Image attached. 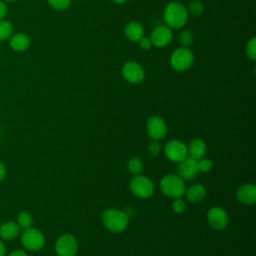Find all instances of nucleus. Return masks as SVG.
Wrapping results in <instances>:
<instances>
[{"mask_svg":"<svg viewBox=\"0 0 256 256\" xmlns=\"http://www.w3.org/2000/svg\"><path fill=\"white\" fill-rule=\"evenodd\" d=\"M187 8L180 2L172 1L164 9V21L169 28H181L188 20Z\"/></svg>","mask_w":256,"mask_h":256,"instance_id":"nucleus-1","label":"nucleus"},{"mask_svg":"<svg viewBox=\"0 0 256 256\" xmlns=\"http://www.w3.org/2000/svg\"><path fill=\"white\" fill-rule=\"evenodd\" d=\"M102 221L108 230L118 233L126 229L129 222V217L123 211L117 209H107L102 215Z\"/></svg>","mask_w":256,"mask_h":256,"instance_id":"nucleus-2","label":"nucleus"},{"mask_svg":"<svg viewBox=\"0 0 256 256\" xmlns=\"http://www.w3.org/2000/svg\"><path fill=\"white\" fill-rule=\"evenodd\" d=\"M162 192L171 198H181L185 191L184 180L178 175L168 174L160 181Z\"/></svg>","mask_w":256,"mask_h":256,"instance_id":"nucleus-3","label":"nucleus"},{"mask_svg":"<svg viewBox=\"0 0 256 256\" xmlns=\"http://www.w3.org/2000/svg\"><path fill=\"white\" fill-rule=\"evenodd\" d=\"M194 62V54L187 47L176 49L170 58V64L176 71H185L189 69Z\"/></svg>","mask_w":256,"mask_h":256,"instance_id":"nucleus-4","label":"nucleus"},{"mask_svg":"<svg viewBox=\"0 0 256 256\" xmlns=\"http://www.w3.org/2000/svg\"><path fill=\"white\" fill-rule=\"evenodd\" d=\"M130 190L140 198H149L154 193V184L149 178L136 175L130 181Z\"/></svg>","mask_w":256,"mask_h":256,"instance_id":"nucleus-5","label":"nucleus"},{"mask_svg":"<svg viewBox=\"0 0 256 256\" xmlns=\"http://www.w3.org/2000/svg\"><path fill=\"white\" fill-rule=\"evenodd\" d=\"M21 242L23 246L31 251L39 250L43 247L45 239L41 231L35 228H27L21 235Z\"/></svg>","mask_w":256,"mask_h":256,"instance_id":"nucleus-6","label":"nucleus"},{"mask_svg":"<svg viewBox=\"0 0 256 256\" xmlns=\"http://www.w3.org/2000/svg\"><path fill=\"white\" fill-rule=\"evenodd\" d=\"M122 76L126 81L136 84L144 79L145 71L138 62L128 61L122 67Z\"/></svg>","mask_w":256,"mask_h":256,"instance_id":"nucleus-7","label":"nucleus"},{"mask_svg":"<svg viewBox=\"0 0 256 256\" xmlns=\"http://www.w3.org/2000/svg\"><path fill=\"white\" fill-rule=\"evenodd\" d=\"M55 250L58 256H75L77 252V241L72 235L64 234L57 239Z\"/></svg>","mask_w":256,"mask_h":256,"instance_id":"nucleus-8","label":"nucleus"},{"mask_svg":"<svg viewBox=\"0 0 256 256\" xmlns=\"http://www.w3.org/2000/svg\"><path fill=\"white\" fill-rule=\"evenodd\" d=\"M164 151L166 157L174 162H180L187 157V147L179 140L169 141L165 145Z\"/></svg>","mask_w":256,"mask_h":256,"instance_id":"nucleus-9","label":"nucleus"},{"mask_svg":"<svg viewBox=\"0 0 256 256\" xmlns=\"http://www.w3.org/2000/svg\"><path fill=\"white\" fill-rule=\"evenodd\" d=\"M173 38V33L167 25L157 26L151 33L150 40L155 47H165L168 45Z\"/></svg>","mask_w":256,"mask_h":256,"instance_id":"nucleus-10","label":"nucleus"},{"mask_svg":"<svg viewBox=\"0 0 256 256\" xmlns=\"http://www.w3.org/2000/svg\"><path fill=\"white\" fill-rule=\"evenodd\" d=\"M209 225L215 230H222L228 224V215L221 207H213L207 214Z\"/></svg>","mask_w":256,"mask_h":256,"instance_id":"nucleus-11","label":"nucleus"},{"mask_svg":"<svg viewBox=\"0 0 256 256\" xmlns=\"http://www.w3.org/2000/svg\"><path fill=\"white\" fill-rule=\"evenodd\" d=\"M147 131L153 140L162 139L167 132V126L160 116H152L147 122Z\"/></svg>","mask_w":256,"mask_h":256,"instance_id":"nucleus-12","label":"nucleus"},{"mask_svg":"<svg viewBox=\"0 0 256 256\" xmlns=\"http://www.w3.org/2000/svg\"><path fill=\"white\" fill-rule=\"evenodd\" d=\"M178 163H179L177 166L178 176L180 178H182L183 180L184 179H192L199 172L198 166H197V160H195L191 157H186Z\"/></svg>","mask_w":256,"mask_h":256,"instance_id":"nucleus-13","label":"nucleus"},{"mask_svg":"<svg viewBox=\"0 0 256 256\" xmlns=\"http://www.w3.org/2000/svg\"><path fill=\"white\" fill-rule=\"evenodd\" d=\"M238 200L246 205H251L256 201V187L253 184H244L237 191Z\"/></svg>","mask_w":256,"mask_h":256,"instance_id":"nucleus-14","label":"nucleus"},{"mask_svg":"<svg viewBox=\"0 0 256 256\" xmlns=\"http://www.w3.org/2000/svg\"><path fill=\"white\" fill-rule=\"evenodd\" d=\"M125 36L132 42H138L144 36V28L141 23L131 21L125 26Z\"/></svg>","mask_w":256,"mask_h":256,"instance_id":"nucleus-15","label":"nucleus"},{"mask_svg":"<svg viewBox=\"0 0 256 256\" xmlns=\"http://www.w3.org/2000/svg\"><path fill=\"white\" fill-rule=\"evenodd\" d=\"M206 153V144L201 139H193L189 146L187 147V154H189V157L199 160L201 159Z\"/></svg>","mask_w":256,"mask_h":256,"instance_id":"nucleus-16","label":"nucleus"},{"mask_svg":"<svg viewBox=\"0 0 256 256\" xmlns=\"http://www.w3.org/2000/svg\"><path fill=\"white\" fill-rule=\"evenodd\" d=\"M30 43H31L30 38L24 33L14 34L10 38V47L14 51H18V52L24 51L30 46Z\"/></svg>","mask_w":256,"mask_h":256,"instance_id":"nucleus-17","label":"nucleus"},{"mask_svg":"<svg viewBox=\"0 0 256 256\" xmlns=\"http://www.w3.org/2000/svg\"><path fill=\"white\" fill-rule=\"evenodd\" d=\"M20 226L16 222H5L0 226V236L6 240L14 239L18 236Z\"/></svg>","mask_w":256,"mask_h":256,"instance_id":"nucleus-18","label":"nucleus"},{"mask_svg":"<svg viewBox=\"0 0 256 256\" xmlns=\"http://www.w3.org/2000/svg\"><path fill=\"white\" fill-rule=\"evenodd\" d=\"M187 199L190 202H199L202 199H204V197L206 196V189L203 185L201 184H195L192 185L191 187H189V189L187 190L186 193Z\"/></svg>","mask_w":256,"mask_h":256,"instance_id":"nucleus-19","label":"nucleus"},{"mask_svg":"<svg viewBox=\"0 0 256 256\" xmlns=\"http://www.w3.org/2000/svg\"><path fill=\"white\" fill-rule=\"evenodd\" d=\"M13 32L12 23L8 20H0V41H5L9 39Z\"/></svg>","mask_w":256,"mask_h":256,"instance_id":"nucleus-20","label":"nucleus"},{"mask_svg":"<svg viewBox=\"0 0 256 256\" xmlns=\"http://www.w3.org/2000/svg\"><path fill=\"white\" fill-rule=\"evenodd\" d=\"M17 223L21 228L27 229L29 227H31L32 223H33V219L30 213L26 212V211H22L18 214L17 217Z\"/></svg>","mask_w":256,"mask_h":256,"instance_id":"nucleus-21","label":"nucleus"},{"mask_svg":"<svg viewBox=\"0 0 256 256\" xmlns=\"http://www.w3.org/2000/svg\"><path fill=\"white\" fill-rule=\"evenodd\" d=\"M204 7L203 4L199 0H192V2L189 4V7L187 9L188 14H191L194 17H198L203 13Z\"/></svg>","mask_w":256,"mask_h":256,"instance_id":"nucleus-22","label":"nucleus"},{"mask_svg":"<svg viewBox=\"0 0 256 256\" xmlns=\"http://www.w3.org/2000/svg\"><path fill=\"white\" fill-rule=\"evenodd\" d=\"M128 170L132 173V174H135V175H138L141 173L142 169H143V165H142V162L139 158L137 157H133L131 158L129 161H128Z\"/></svg>","mask_w":256,"mask_h":256,"instance_id":"nucleus-23","label":"nucleus"},{"mask_svg":"<svg viewBox=\"0 0 256 256\" xmlns=\"http://www.w3.org/2000/svg\"><path fill=\"white\" fill-rule=\"evenodd\" d=\"M178 40L182 47H188L193 42V35L189 30H182L178 36Z\"/></svg>","mask_w":256,"mask_h":256,"instance_id":"nucleus-24","label":"nucleus"},{"mask_svg":"<svg viewBox=\"0 0 256 256\" xmlns=\"http://www.w3.org/2000/svg\"><path fill=\"white\" fill-rule=\"evenodd\" d=\"M246 56L253 61L256 59V38L255 37H252L246 45Z\"/></svg>","mask_w":256,"mask_h":256,"instance_id":"nucleus-25","label":"nucleus"},{"mask_svg":"<svg viewBox=\"0 0 256 256\" xmlns=\"http://www.w3.org/2000/svg\"><path fill=\"white\" fill-rule=\"evenodd\" d=\"M47 1L52 8L60 11L67 9L71 4V0H47Z\"/></svg>","mask_w":256,"mask_h":256,"instance_id":"nucleus-26","label":"nucleus"},{"mask_svg":"<svg viewBox=\"0 0 256 256\" xmlns=\"http://www.w3.org/2000/svg\"><path fill=\"white\" fill-rule=\"evenodd\" d=\"M198 170L201 172H209L212 169V162L209 159H199L197 160Z\"/></svg>","mask_w":256,"mask_h":256,"instance_id":"nucleus-27","label":"nucleus"},{"mask_svg":"<svg viewBox=\"0 0 256 256\" xmlns=\"http://www.w3.org/2000/svg\"><path fill=\"white\" fill-rule=\"evenodd\" d=\"M172 208H173L174 212L180 214V213L184 212L186 205H185V202L181 198H175V201L172 204Z\"/></svg>","mask_w":256,"mask_h":256,"instance_id":"nucleus-28","label":"nucleus"},{"mask_svg":"<svg viewBox=\"0 0 256 256\" xmlns=\"http://www.w3.org/2000/svg\"><path fill=\"white\" fill-rule=\"evenodd\" d=\"M148 150H149V153H150L151 156H157V155L160 153L161 145H160V143H159L157 140H153V141L149 144Z\"/></svg>","mask_w":256,"mask_h":256,"instance_id":"nucleus-29","label":"nucleus"},{"mask_svg":"<svg viewBox=\"0 0 256 256\" xmlns=\"http://www.w3.org/2000/svg\"><path fill=\"white\" fill-rule=\"evenodd\" d=\"M138 43H139L140 48L143 49V50H149L152 46L150 38H147V37H144V36L138 41Z\"/></svg>","mask_w":256,"mask_h":256,"instance_id":"nucleus-30","label":"nucleus"},{"mask_svg":"<svg viewBox=\"0 0 256 256\" xmlns=\"http://www.w3.org/2000/svg\"><path fill=\"white\" fill-rule=\"evenodd\" d=\"M7 14V6L6 4L0 0V20H3Z\"/></svg>","mask_w":256,"mask_h":256,"instance_id":"nucleus-31","label":"nucleus"},{"mask_svg":"<svg viewBox=\"0 0 256 256\" xmlns=\"http://www.w3.org/2000/svg\"><path fill=\"white\" fill-rule=\"evenodd\" d=\"M6 175V168L4 166V164L0 161V180H2Z\"/></svg>","mask_w":256,"mask_h":256,"instance_id":"nucleus-32","label":"nucleus"},{"mask_svg":"<svg viewBox=\"0 0 256 256\" xmlns=\"http://www.w3.org/2000/svg\"><path fill=\"white\" fill-rule=\"evenodd\" d=\"M9 256H28L24 251H21V250H15L13 251Z\"/></svg>","mask_w":256,"mask_h":256,"instance_id":"nucleus-33","label":"nucleus"},{"mask_svg":"<svg viewBox=\"0 0 256 256\" xmlns=\"http://www.w3.org/2000/svg\"><path fill=\"white\" fill-rule=\"evenodd\" d=\"M5 251H6V249H5V246H4L3 242L0 240V256H4V254H5Z\"/></svg>","mask_w":256,"mask_h":256,"instance_id":"nucleus-34","label":"nucleus"},{"mask_svg":"<svg viewBox=\"0 0 256 256\" xmlns=\"http://www.w3.org/2000/svg\"><path fill=\"white\" fill-rule=\"evenodd\" d=\"M112 2H114V3H117V4H122V3H125V2H127L128 0H111Z\"/></svg>","mask_w":256,"mask_h":256,"instance_id":"nucleus-35","label":"nucleus"},{"mask_svg":"<svg viewBox=\"0 0 256 256\" xmlns=\"http://www.w3.org/2000/svg\"><path fill=\"white\" fill-rule=\"evenodd\" d=\"M5 1H16V0H5Z\"/></svg>","mask_w":256,"mask_h":256,"instance_id":"nucleus-36","label":"nucleus"}]
</instances>
